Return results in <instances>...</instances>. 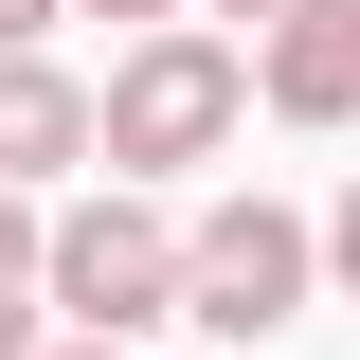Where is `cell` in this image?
Listing matches in <instances>:
<instances>
[{
	"instance_id": "cell-3",
	"label": "cell",
	"mask_w": 360,
	"mask_h": 360,
	"mask_svg": "<svg viewBox=\"0 0 360 360\" xmlns=\"http://www.w3.org/2000/svg\"><path fill=\"white\" fill-rule=\"evenodd\" d=\"M324 234L288 217V198H217V217L180 234V324H217V342H270V324L307 307Z\"/></svg>"
},
{
	"instance_id": "cell-13",
	"label": "cell",
	"mask_w": 360,
	"mask_h": 360,
	"mask_svg": "<svg viewBox=\"0 0 360 360\" xmlns=\"http://www.w3.org/2000/svg\"><path fill=\"white\" fill-rule=\"evenodd\" d=\"M342 18H360V0H342Z\"/></svg>"
},
{
	"instance_id": "cell-1",
	"label": "cell",
	"mask_w": 360,
	"mask_h": 360,
	"mask_svg": "<svg viewBox=\"0 0 360 360\" xmlns=\"http://www.w3.org/2000/svg\"><path fill=\"white\" fill-rule=\"evenodd\" d=\"M37 307H72V342H127V324H180V234L144 198H72L37 234Z\"/></svg>"
},
{
	"instance_id": "cell-5",
	"label": "cell",
	"mask_w": 360,
	"mask_h": 360,
	"mask_svg": "<svg viewBox=\"0 0 360 360\" xmlns=\"http://www.w3.org/2000/svg\"><path fill=\"white\" fill-rule=\"evenodd\" d=\"M252 90L288 108V127H360V18H342V0H307L288 37L252 54Z\"/></svg>"
},
{
	"instance_id": "cell-6",
	"label": "cell",
	"mask_w": 360,
	"mask_h": 360,
	"mask_svg": "<svg viewBox=\"0 0 360 360\" xmlns=\"http://www.w3.org/2000/svg\"><path fill=\"white\" fill-rule=\"evenodd\" d=\"M37 288V198H0V307Z\"/></svg>"
},
{
	"instance_id": "cell-12",
	"label": "cell",
	"mask_w": 360,
	"mask_h": 360,
	"mask_svg": "<svg viewBox=\"0 0 360 360\" xmlns=\"http://www.w3.org/2000/svg\"><path fill=\"white\" fill-rule=\"evenodd\" d=\"M54 360H127V342H54Z\"/></svg>"
},
{
	"instance_id": "cell-2",
	"label": "cell",
	"mask_w": 360,
	"mask_h": 360,
	"mask_svg": "<svg viewBox=\"0 0 360 360\" xmlns=\"http://www.w3.org/2000/svg\"><path fill=\"white\" fill-rule=\"evenodd\" d=\"M234 108H252V72H234L217 37H144L127 72L90 90V144L162 180V162H217V144H234Z\"/></svg>"
},
{
	"instance_id": "cell-11",
	"label": "cell",
	"mask_w": 360,
	"mask_h": 360,
	"mask_svg": "<svg viewBox=\"0 0 360 360\" xmlns=\"http://www.w3.org/2000/svg\"><path fill=\"white\" fill-rule=\"evenodd\" d=\"M217 18H252V37H288V18H307V0H217Z\"/></svg>"
},
{
	"instance_id": "cell-8",
	"label": "cell",
	"mask_w": 360,
	"mask_h": 360,
	"mask_svg": "<svg viewBox=\"0 0 360 360\" xmlns=\"http://www.w3.org/2000/svg\"><path fill=\"white\" fill-rule=\"evenodd\" d=\"M0 360H54V342H37V288H18V307H0Z\"/></svg>"
},
{
	"instance_id": "cell-10",
	"label": "cell",
	"mask_w": 360,
	"mask_h": 360,
	"mask_svg": "<svg viewBox=\"0 0 360 360\" xmlns=\"http://www.w3.org/2000/svg\"><path fill=\"white\" fill-rule=\"evenodd\" d=\"M90 18H144V37H180V0H90Z\"/></svg>"
},
{
	"instance_id": "cell-7",
	"label": "cell",
	"mask_w": 360,
	"mask_h": 360,
	"mask_svg": "<svg viewBox=\"0 0 360 360\" xmlns=\"http://www.w3.org/2000/svg\"><path fill=\"white\" fill-rule=\"evenodd\" d=\"M324 270H342V288H360V180H342V217H324Z\"/></svg>"
},
{
	"instance_id": "cell-4",
	"label": "cell",
	"mask_w": 360,
	"mask_h": 360,
	"mask_svg": "<svg viewBox=\"0 0 360 360\" xmlns=\"http://www.w3.org/2000/svg\"><path fill=\"white\" fill-rule=\"evenodd\" d=\"M90 162V90L54 72V54H0V198H37V180Z\"/></svg>"
},
{
	"instance_id": "cell-9",
	"label": "cell",
	"mask_w": 360,
	"mask_h": 360,
	"mask_svg": "<svg viewBox=\"0 0 360 360\" xmlns=\"http://www.w3.org/2000/svg\"><path fill=\"white\" fill-rule=\"evenodd\" d=\"M37 18H54V0H0V54H37Z\"/></svg>"
}]
</instances>
